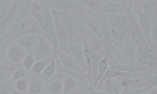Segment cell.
<instances>
[{
	"mask_svg": "<svg viewBox=\"0 0 157 94\" xmlns=\"http://www.w3.org/2000/svg\"><path fill=\"white\" fill-rule=\"evenodd\" d=\"M58 16H60L61 22H63V27H64V30H66L68 38H69V44L71 46L82 44V33H80V28H78V22H77L75 13L63 11V13H58Z\"/></svg>",
	"mask_w": 157,
	"mask_h": 94,
	"instance_id": "1",
	"label": "cell"
},
{
	"mask_svg": "<svg viewBox=\"0 0 157 94\" xmlns=\"http://www.w3.org/2000/svg\"><path fill=\"white\" fill-rule=\"evenodd\" d=\"M52 14H54V25H55V35H57V41H58V52H63V53H66L68 55V52H69V38L66 35V30H64V27H63V22L58 16V13L57 11H52Z\"/></svg>",
	"mask_w": 157,
	"mask_h": 94,
	"instance_id": "2",
	"label": "cell"
},
{
	"mask_svg": "<svg viewBox=\"0 0 157 94\" xmlns=\"http://www.w3.org/2000/svg\"><path fill=\"white\" fill-rule=\"evenodd\" d=\"M32 55L33 58L38 61V60H46V58H52V47L49 44V41L41 35L38 38V43L35 44V47L32 49Z\"/></svg>",
	"mask_w": 157,
	"mask_h": 94,
	"instance_id": "3",
	"label": "cell"
},
{
	"mask_svg": "<svg viewBox=\"0 0 157 94\" xmlns=\"http://www.w3.org/2000/svg\"><path fill=\"white\" fill-rule=\"evenodd\" d=\"M43 8H47L50 11H57V13H63V11H68V13H74L77 9V3L75 2H63V0H44V2H38Z\"/></svg>",
	"mask_w": 157,
	"mask_h": 94,
	"instance_id": "4",
	"label": "cell"
},
{
	"mask_svg": "<svg viewBox=\"0 0 157 94\" xmlns=\"http://www.w3.org/2000/svg\"><path fill=\"white\" fill-rule=\"evenodd\" d=\"M57 58L60 60V63L63 64V68H66L68 71H72V72H77V74H90L83 66H80L74 58H71L69 55H66V53L63 52H58Z\"/></svg>",
	"mask_w": 157,
	"mask_h": 94,
	"instance_id": "5",
	"label": "cell"
},
{
	"mask_svg": "<svg viewBox=\"0 0 157 94\" xmlns=\"http://www.w3.org/2000/svg\"><path fill=\"white\" fill-rule=\"evenodd\" d=\"M105 21L113 32H123L129 27V21L126 14H105Z\"/></svg>",
	"mask_w": 157,
	"mask_h": 94,
	"instance_id": "6",
	"label": "cell"
},
{
	"mask_svg": "<svg viewBox=\"0 0 157 94\" xmlns=\"http://www.w3.org/2000/svg\"><path fill=\"white\" fill-rule=\"evenodd\" d=\"M27 53H29V52H25L21 46L13 44V46L6 47V60L11 61V63H14V64H19V66H21Z\"/></svg>",
	"mask_w": 157,
	"mask_h": 94,
	"instance_id": "7",
	"label": "cell"
},
{
	"mask_svg": "<svg viewBox=\"0 0 157 94\" xmlns=\"http://www.w3.org/2000/svg\"><path fill=\"white\" fill-rule=\"evenodd\" d=\"M38 22L35 19H25V21H19V22H14L11 27H10V30L6 32V35L3 36V39L13 36V35H16V33H21V32H25V30H29L32 28L33 25H36Z\"/></svg>",
	"mask_w": 157,
	"mask_h": 94,
	"instance_id": "8",
	"label": "cell"
},
{
	"mask_svg": "<svg viewBox=\"0 0 157 94\" xmlns=\"http://www.w3.org/2000/svg\"><path fill=\"white\" fill-rule=\"evenodd\" d=\"M17 6H19V2H14V3H13V8H11V11L8 13V16H6L2 22H0V38H3V36L6 35V32L10 30V27L14 24Z\"/></svg>",
	"mask_w": 157,
	"mask_h": 94,
	"instance_id": "9",
	"label": "cell"
},
{
	"mask_svg": "<svg viewBox=\"0 0 157 94\" xmlns=\"http://www.w3.org/2000/svg\"><path fill=\"white\" fill-rule=\"evenodd\" d=\"M78 6H82L83 9H86L88 13H93L98 16H105V13L102 9V2L98 0H80V2H75Z\"/></svg>",
	"mask_w": 157,
	"mask_h": 94,
	"instance_id": "10",
	"label": "cell"
},
{
	"mask_svg": "<svg viewBox=\"0 0 157 94\" xmlns=\"http://www.w3.org/2000/svg\"><path fill=\"white\" fill-rule=\"evenodd\" d=\"M127 2H102V9L105 14H124Z\"/></svg>",
	"mask_w": 157,
	"mask_h": 94,
	"instance_id": "11",
	"label": "cell"
},
{
	"mask_svg": "<svg viewBox=\"0 0 157 94\" xmlns=\"http://www.w3.org/2000/svg\"><path fill=\"white\" fill-rule=\"evenodd\" d=\"M44 86H46V82H43L38 75L30 74V77H29V94H43Z\"/></svg>",
	"mask_w": 157,
	"mask_h": 94,
	"instance_id": "12",
	"label": "cell"
},
{
	"mask_svg": "<svg viewBox=\"0 0 157 94\" xmlns=\"http://www.w3.org/2000/svg\"><path fill=\"white\" fill-rule=\"evenodd\" d=\"M41 36V35H29V36H24L21 39H17L16 44L21 46L25 52H32V49L35 47V44L38 43V38Z\"/></svg>",
	"mask_w": 157,
	"mask_h": 94,
	"instance_id": "13",
	"label": "cell"
},
{
	"mask_svg": "<svg viewBox=\"0 0 157 94\" xmlns=\"http://www.w3.org/2000/svg\"><path fill=\"white\" fill-rule=\"evenodd\" d=\"M68 55L71 58H74L80 66H83L85 68V55H83V49H82V44H78V46H71L69 47V52H68ZM86 69V68H85Z\"/></svg>",
	"mask_w": 157,
	"mask_h": 94,
	"instance_id": "14",
	"label": "cell"
},
{
	"mask_svg": "<svg viewBox=\"0 0 157 94\" xmlns=\"http://www.w3.org/2000/svg\"><path fill=\"white\" fill-rule=\"evenodd\" d=\"M27 6L30 8V13H32V17L38 22V25H41L43 22V16H41V11H43V6L39 5L38 2H32V0H25Z\"/></svg>",
	"mask_w": 157,
	"mask_h": 94,
	"instance_id": "15",
	"label": "cell"
},
{
	"mask_svg": "<svg viewBox=\"0 0 157 94\" xmlns=\"http://www.w3.org/2000/svg\"><path fill=\"white\" fill-rule=\"evenodd\" d=\"M80 85H82V83L78 82V80H75V78L71 77V75H66V77L63 78V92H61V94H69V92L75 91Z\"/></svg>",
	"mask_w": 157,
	"mask_h": 94,
	"instance_id": "16",
	"label": "cell"
},
{
	"mask_svg": "<svg viewBox=\"0 0 157 94\" xmlns=\"http://www.w3.org/2000/svg\"><path fill=\"white\" fill-rule=\"evenodd\" d=\"M55 71H57V63H55V60H54V58H52V61L46 66V69H44L41 74H39L38 77L41 78L43 82H47V83H49V82H50V78L54 77ZM47 83H46V85H47Z\"/></svg>",
	"mask_w": 157,
	"mask_h": 94,
	"instance_id": "17",
	"label": "cell"
},
{
	"mask_svg": "<svg viewBox=\"0 0 157 94\" xmlns=\"http://www.w3.org/2000/svg\"><path fill=\"white\" fill-rule=\"evenodd\" d=\"M25 19H33V17H32V13H30V8L27 6V3H25V2H19V6H17V11H16V19H14V22L25 21Z\"/></svg>",
	"mask_w": 157,
	"mask_h": 94,
	"instance_id": "18",
	"label": "cell"
},
{
	"mask_svg": "<svg viewBox=\"0 0 157 94\" xmlns=\"http://www.w3.org/2000/svg\"><path fill=\"white\" fill-rule=\"evenodd\" d=\"M46 92L49 94H61L63 92V82L61 80H50L46 86Z\"/></svg>",
	"mask_w": 157,
	"mask_h": 94,
	"instance_id": "19",
	"label": "cell"
},
{
	"mask_svg": "<svg viewBox=\"0 0 157 94\" xmlns=\"http://www.w3.org/2000/svg\"><path fill=\"white\" fill-rule=\"evenodd\" d=\"M50 61H52V58H46V60H38V61H35V64L32 66V69H30V74L39 75V74L46 69V66H47Z\"/></svg>",
	"mask_w": 157,
	"mask_h": 94,
	"instance_id": "20",
	"label": "cell"
},
{
	"mask_svg": "<svg viewBox=\"0 0 157 94\" xmlns=\"http://www.w3.org/2000/svg\"><path fill=\"white\" fill-rule=\"evenodd\" d=\"M29 77H30V72H29V71H25V69L22 68V66H21V68H19L17 71L13 72L11 78L8 80V83H10V85H13L14 82H17V80H21V78H29Z\"/></svg>",
	"mask_w": 157,
	"mask_h": 94,
	"instance_id": "21",
	"label": "cell"
},
{
	"mask_svg": "<svg viewBox=\"0 0 157 94\" xmlns=\"http://www.w3.org/2000/svg\"><path fill=\"white\" fill-rule=\"evenodd\" d=\"M11 88H14L21 92H29V78H21L17 82H14L11 85Z\"/></svg>",
	"mask_w": 157,
	"mask_h": 94,
	"instance_id": "22",
	"label": "cell"
},
{
	"mask_svg": "<svg viewBox=\"0 0 157 94\" xmlns=\"http://www.w3.org/2000/svg\"><path fill=\"white\" fill-rule=\"evenodd\" d=\"M35 58H33V55H32V53L29 52L27 53V55H25V58H24V61H22V68L25 69V71H29L30 72V69H32V66L35 64Z\"/></svg>",
	"mask_w": 157,
	"mask_h": 94,
	"instance_id": "23",
	"label": "cell"
},
{
	"mask_svg": "<svg viewBox=\"0 0 157 94\" xmlns=\"http://www.w3.org/2000/svg\"><path fill=\"white\" fill-rule=\"evenodd\" d=\"M13 88L8 82H0V94H11Z\"/></svg>",
	"mask_w": 157,
	"mask_h": 94,
	"instance_id": "24",
	"label": "cell"
},
{
	"mask_svg": "<svg viewBox=\"0 0 157 94\" xmlns=\"http://www.w3.org/2000/svg\"><path fill=\"white\" fill-rule=\"evenodd\" d=\"M6 60V44H5V39L0 38V61Z\"/></svg>",
	"mask_w": 157,
	"mask_h": 94,
	"instance_id": "25",
	"label": "cell"
},
{
	"mask_svg": "<svg viewBox=\"0 0 157 94\" xmlns=\"http://www.w3.org/2000/svg\"><path fill=\"white\" fill-rule=\"evenodd\" d=\"M14 3V2H13ZM13 3H10V5H6V6H3V8H0V22H2L6 16H8V13L11 11V8H13Z\"/></svg>",
	"mask_w": 157,
	"mask_h": 94,
	"instance_id": "26",
	"label": "cell"
},
{
	"mask_svg": "<svg viewBox=\"0 0 157 94\" xmlns=\"http://www.w3.org/2000/svg\"><path fill=\"white\" fill-rule=\"evenodd\" d=\"M11 75H13V72H10V71H0V82H8Z\"/></svg>",
	"mask_w": 157,
	"mask_h": 94,
	"instance_id": "27",
	"label": "cell"
},
{
	"mask_svg": "<svg viewBox=\"0 0 157 94\" xmlns=\"http://www.w3.org/2000/svg\"><path fill=\"white\" fill-rule=\"evenodd\" d=\"M11 94H29V92H21V91H17V89H14V88H13Z\"/></svg>",
	"mask_w": 157,
	"mask_h": 94,
	"instance_id": "28",
	"label": "cell"
},
{
	"mask_svg": "<svg viewBox=\"0 0 157 94\" xmlns=\"http://www.w3.org/2000/svg\"><path fill=\"white\" fill-rule=\"evenodd\" d=\"M10 3H13V2H0V8H3V6H6Z\"/></svg>",
	"mask_w": 157,
	"mask_h": 94,
	"instance_id": "29",
	"label": "cell"
},
{
	"mask_svg": "<svg viewBox=\"0 0 157 94\" xmlns=\"http://www.w3.org/2000/svg\"><path fill=\"white\" fill-rule=\"evenodd\" d=\"M44 94H49V92H44Z\"/></svg>",
	"mask_w": 157,
	"mask_h": 94,
	"instance_id": "30",
	"label": "cell"
}]
</instances>
